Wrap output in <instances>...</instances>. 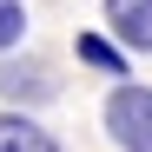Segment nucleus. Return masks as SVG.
Here are the masks:
<instances>
[{
    "label": "nucleus",
    "instance_id": "nucleus-1",
    "mask_svg": "<svg viewBox=\"0 0 152 152\" xmlns=\"http://www.w3.org/2000/svg\"><path fill=\"white\" fill-rule=\"evenodd\" d=\"M106 132L119 152H152V86H113L106 93Z\"/></svg>",
    "mask_w": 152,
    "mask_h": 152
},
{
    "label": "nucleus",
    "instance_id": "nucleus-2",
    "mask_svg": "<svg viewBox=\"0 0 152 152\" xmlns=\"http://www.w3.org/2000/svg\"><path fill=\"white\" fill-rule=\"evenodd\" d=\"M106 27L126 53H152V0H106Z\"/></svg>",
    "mask_w": 152,
    "mask_h": 152
},
{
    "label": "nucleus",
    "instance_id": "nucleus-3",
    "mask_svg": "<svg viewBox=\"0 0 152 152\" xmlns=\"http://www.w3.org/2000/svg\"><path fill=\"white\" fill-rule=\"evenodd\" d=\"M0 152H60V139L27 113H0Z\"/></svg>",
    "mask_w": 152,
    "mask_h": 152
},
{
    "label": "nucleus",
    "instance_id": "nucleus-4",
    "mask_svg": "<svg viewBox=\"0 0 152 152\" xmlns=\"http://www.w3.org/2000/svg\"><path fill=\"white\" fill-rule=\"evenodd\" d=\"M0 93H7V99H46V93H53L46 60H7V66H0Z\"/></svg>",
    "mask_w": 152,
    "mask_h": 152
},
{
    "label": "nucleus",
    "instance_id": "nucleus-5",
    "mask_svg": "<svg viewBox=\"0 0 152 152\" xmlns=\"http://www.w3.org/2000/svg\"><path fill=\"white\" fill-rule=\"evenodd\" d=\"M80 60H86V66H99V73H113V80L126 73V53H119L113 40H99V33H80Z\"/></svg>",
    "mask_w": 152,
    "mask_h": 152
},
{
    "label": "nucleus",
    "instance_id": "nucleus-6",
    "mask_svg": "<svg viewBox=\"0 0 152 152\" xmlns=\"http://www.w3.org/2000/svg\"><path fill=\"white\" fill-rule=\"evenodd\" d=\"M20 33H27V13H20V0H0V53H7V46H20Z\"/></svg>",
    "mask_w": 152,
    "mask_h": 152
}]
</instances>
